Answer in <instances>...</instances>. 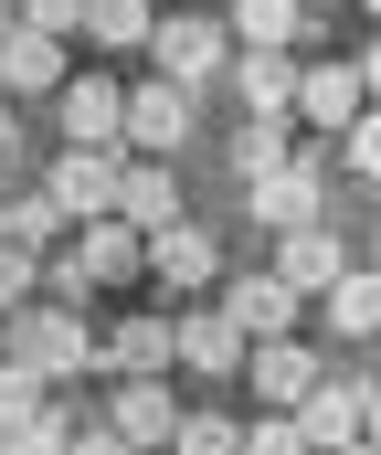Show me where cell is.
Segmentation results:
<instances>
[{"instance_id":"cell-13","label":"cell","mask_w":381,"mask_h":455,"mask_svg":"<svg viewBox=\"0 0 381 455\" xmlns=\"http://www.w3.org/2000/svg\"><path fill=\"white\" fill-rule=\"evenodd\" d=\"M170 424H180L170 381H117V403H107V435H117L127 455H170Z\"/></svg>"},{"instance_id":"cell-3","label":"cell","mask_w":381,"mask_h":455,"mask_svg":"<svg viewBox=\"0 0 381 455\" xmlns=\"http://www.w3.org/2000/svg\"><path fill=\"white\" fill-rule=\"evenodd\" d=\"M371 85H381L371 53H350V64H297V107L286 116H307L318 138H339L350 116H371Z\"/></svg>"},{"instance_id":"cell-14","label":"cell","mask_w":381,"mask_h":455,"mask_svg":"<svg viewBox=\"0 0 381 455\" xmlns=\"http://www.w3.org/2000/svg\"><path fill=\"white\" fill-rule=\"evenodd\" d=\"M223 43H244V53H297V43H307V0H223Z\"/></svg>"},{"instance_id":"cell-28","label":"cell","mask_w":381,"mask_h":455,"mask_svg":"<svg viewBox=\"0 0 381 455\" xmlns=\"http://www.w3.org/2000/svg\"><path fill=\"white\" fill-rule=\"evenodd\" d=\"M32 413H43V381H32L21 360H0V435H11V424H32Z\"/></svg>"},{"instance_id":"cell-25","label":"cell","mask_w":381,"mask_h":455,"mask_svg":"<svg viewBox=\"0 0 381 455\" xmlns=\"http://www.w3.org/2000/svg\"><path fill=\"white\" fill-rule=\"evenodd\" d=\"M234 445H244L234 413H180V424H170V455H234Z\"/></svg>"},{"instance_id":"cell-15","label":"cell","mask_w":381,"mask_h":455,"mask_svg":"<svg viewBox=\"0 0 381 455\" xmlns=\"http://www.w3.org/2000/svg\"><path fill=\"white\" fill-rule=\"evenodd\" d=\"M318 191H329L318 170H265V180H244V202H254L265 233H307L318 223Z\"/></svg>"},{"instance_id":"cell-30","label":"cell","mask_w":381,"mask_h":455,"mask_svg":"<svg viewBox=\"0 0 381 455\" xmlns=\"http://www.w3.org/2000/svg\"><path fill=\"white\" fill-rule=\"evenodd\" d=\"M234 455H307V445H297V424H286V413H254V435H244Z\"/></svg>"},{"instance_id":"cell-34","label":"cell","mask_w":381,"mask_h":455,"mask_svg":"<svg viewBox=\"0 0 381 455\" xmlns=\"http://www.w3.org/2000/svg\"><path fill=\"white\" fill-rule=\"evenodd\" d=\"M339 455H371V445H339Z\"/></svg>"},{"instance_id":"cell-17","label":"cell","mask_w":381,"mask_h":455,"mask_svg":"<svg viewBox=\"0 0 381 455\" xmlns=\"http://www.w3.org/2000/svg\"><path fill=\"white\" fill-rule=\"evenodd\" d=\"M96 371H117V381H170V318H127L96 339Z\"/></svg>"},{"instance_id":"cell-20","label":"cell","mask_w":381,"mask_h":455,"mask_svg":"<svg viewBox=\"0 0 381 455\" xmlns=\"http://www.w3.org/2000/svg\"><path fill=\"white\" fill-rule=\"evenodd\" d=\"M329 329H339V339H371V329H381V275H371V265H339V286H329Z\"/></svg>"},{"instance_id":"cell-22","label":"cell","mask_w":381,"mask_h":455,"mask_svg":"<svg viewBox=\"0 0 381 455\" xmlns=\"http://www.w3.org/2000/svg\"><path fill=\"white\" fill-rule=\"evenodd\" d=\"M148 0H85V43H107V53H127V43H148Z\"/></svg>"},{"instance_id":"cell-21","label":"cell","mask_w":381,"mask_h":455,"mask_svg":"<svg viewBox=\"0 0 381 455\" xmlns=\"http://www.w3.org/2000/svg\"><path fill=\"white\" fill-rule=\"evenodd\" d=\"M75 424H85V413H75L64 392H43V413H32V424H11V435H0V455H64V435H75Z\"/></svg>"},{"instance_id":"cell-8","label":"cell","mask_w":381,"mask_h":455,"mask_svg":"<svg viewBox=\"0 0 381 455\" xmlns=\"http://www.w3.org/2000/svg\"><path fill=\"white\" fill-rule=\"evenodd\" d=\"M170 371L234 381V371H244V329H234L223 307H180V318H170Z\"/></svg>"},{"instance_id":"cell-24","label":"cell","mask_w":381,"mask_h":455,"mask_svg":"<svg viewBox=\"0 0 381 455\" xmlns=\"http://www.w3.org/2000/svg\"><path fill=\"white\" fill-rule=\"evenodd\" d=\"M234 170H244V180L286 170V116H244V138H234Z\"/></svg>"},{"instance_id":"cell-12","label":"cell","mask_w":381,"mask_h":455,"mask_svg":"<svg viewBox=\"0 0 381 455\" xmlns=\"http://www.w3.org/2000/svg\"><path fill=\"white\" fill-rule=\"evenodd\" d=\"M223 318L244 339H297V286H275L265 265H244V275H223Z\"/></svg>"},{"instance_id":"cell-27","label":"cell","mask_w":381,"mask_h":455,"mask_svg":"<svg viewBox=\"0 0 381 455\" xmlns=\"http://www.w3.org/2000/svg\"><path fill=\"white\" fill-rule=\"evenodd\" d=\"M32 297H43V254L0 243V318H11V307H32Z\"/></svg>"},{"instance_id":"cell-33","label":"cell","mask_w":381,"mask_h":455,"mask_svg":"<svg viewBox=\"0 0 381 455\" xmlns=\"http://www.w3.org/2000/svg\"><path fill=\"white\" fill-rule=\"evenodd\" d=\"M0 32H11V0H0Z\"/></svg>"},{"instance_id":"cell-31","label":"cell","mask_w":381,"mask_h":455,"mask_svg":"<svg viewBox=\"0 0 381 455\" xmlns=\"http://www.w3.org/2000/svg\"><path fill=\"white\" fill-rule=\"evenodd\" d=\"M64 455H127V445H117V435H107V413H85V424L64 435Z\"/></svg>"},{"instance_id":"cell-7","label":"cell","mask_w":381,"mask_h":455,"mask_svg":"<svg viewBox=\"0 0 381 455\" xmlns=\"http://www.w3.org/2000/svg\"><path fill=\"white\" fill-rule=\"evenodd\" d=\"M191 138V96L180 85H127V107H117V148L127 159H170Z\"/></svg>"},{"instance_id":"cell-11","label":"cell","mask_w":381,"mask_h":455,"mask_svg":"<svg viewBox=\"0 0 381 455\" xmlns=\"http://www.w3.org/2000/svg\"><path fill=\"white\" fill-rule=\"evenodd\" d=\"M339 265H361V254H350L329 223H307V233H275V265H265V275H275V286H297V297H329V286H339Z\"/></svg>"},{"instance_id":"cell-9","label":"cell","mask_w":381,"mask_h":455,"mask_svg":"<svg viewBox=\"0 0 381 455\" xmlns=\"http://www.w3.org/2000/svg\"><path fill=\"white\" fill-rule=\"evenodd\" d=\"M244 371H254V403H265V413H297V403L329 381L307 339H254V349H244Z\"/></svg>"},{"instance_id":"cell-32","label":"cell","mask_w":381,"mask_h":455,"mask_svg":"<svg viewBox=\"0 0 381 455\" xmlns=\"http://www.w3.org/2000/svg\"><path fill=\"white\" fill-rule=\"evenodd\" d=\"M0 148H11V96H0Z\"/></svg>"},{"instance_id":"cell-26","label":"cell","mask_w":381,"mask_h":455,"mask_svg":"<svg viewBox=\"0 0 381 455\" xmlns=\"http://www.w3.org/2000/svg\"><path fill=\"white\" fill-rule=\"evenodd\" d=\"M11 21L43 32V43H64V32H85V0H11Z\"/></svg>"},{"instance_id":"cell-19","label":"cell","mask_w":381,"mask_h":455,"mask_svg":"<svg viewBox=\"0 0 381 455\" xmlns=\"http://www.w3.org/2000/svg\"><path fill=\"white\" fill-rule=\"evenodd\" d=\"M234 96H244V116H286L297 107V53H234Z\"/></svg>"},{"instance_id":"cell-18","label":"cell","mask_w":381,"mask_h":455,"mask_svg":"<svg viewBox=\"0 0 381 455\" xmlns=\"http://www.w3.org/2000/svg\"><path fill=\"white\" fill-rule=\"evenodd\" d=\"M64 85V43H43V32H0V96H53Z\"/></svg>"},{"instance_id":"cell-5","label":"cell","mask_w":381,"mask_h":455,"mask_svg":"<svg viewBox=\"0 0 381 455\" xmlns=\"http://www.w3.org/2000/svg\"><path fill=\"white\" fill-rule=\"evenodd\" d=\"M371 413H381L371 381H318L286 424H297V445H307V455H339V445H371Z\"/></svg>"},{"instance_id":"cell-23","label":"cell","mask_w":381,"mask_h":455,"mask_svg":"<svg viewBox=\"0 0 381 455\" xmlns=\"http://www.w3.org/2000/svg\"><path fill=\"white\" fill-rule=\"evenodd\" d=\"M0 243H21V254H53V243H64V212H53L43 191H21V202L0 212Z\"/></svg>"},{"instance_id":"cell-2","label":"cell","mask_w":381,"mask_h":455,"mask_svg":"<svg viewBox=\"0 0 381 455\" xmlns=\"http://www.w3.org/2000/svg\"><path fill=\"white\" fill-rule=\"evenodd\" d=\"M148 53H159V85H180V96L234 64V43H223L212 11H159V21H148Z\"/></svg>"},{"instance_id":"cell-16","label":"cell","mask_w":381,"mask_h":455,"mask_svg":"<svg viewBox=\"0 0 381 455\" xmlns=\"http://www.w3.org/2000/svg\"><path fill=\"white\" fill-rule=\"evenodd\" d=\"M117 223L127 233L180 223V180H170V159H127V170H117Z\"/></svg>"},{"instance_id":"cell-6","label":"cell","mask_w":381,"mask_h":455,"mask_svg":"<svg viewBox=\"0 0 381 455\" xmlns=\"http://www.w3.org/2000/svg\"><path fill=\"white\" fill-rule=\"evenodd\" d=\"M117 170H127V148H64L53 180H43V202H53L64 223H107V212H117Z\"/></svg>"},{"instance_id":"cell-29","label":"cell","mask_w":381,"mask_h":455,"mask_svg":"<svg viewBox=\"0 0 381 455\" xmlns=\"http://www.w3.org/2000/svg\"><path fill=\"white\" fill-rule=\"evenodd\" d=\"M339 159H350V180H381V127H371V116L339 127Z\"/></svg>"},{"instance_id":"cell-4","label":"cell","mask_w":381,"mask_h":455,"mask_svg":"<svg viewBox=\"0 0 381 455\" xmlns=\"http://www.w3.org/2000/svg\"><path fill=\"white\" fill-rule=\"evenodd\" d=\"M138 275H159L170 297H202V286H223V243H212V233L180 212V223L138 233Z\"/></svg>"},{"instance_id":"cell-1","label":"cell","mask_w":381,"mask_h":455,"mask_svg":"<svg viewBox=\"0 0 381 455\" xmlns=\"http://www.w3.org/2000/svg\"><path fill=\"white\" fill-rule=\"evenodd\" d=\"M0 360H21V371H32L43 392L85 381V371H96V339H85V307H53V297L11 307V318H0Z\"/></svg>"},{"instance_id":"cell-10","label":"cell","mask_w":381,"mask_h":455,"mask_svg":"<svg viewBox=\"0 0 381 455\" xmlns=\"http://www.w3.org/2000/svg\"><path fill=\"white\" fill-rule=\"evenodd\" d=\"M117 107H127V85H117V75H64V85H53L64 148H117Z\"/></svg>"}]
</instances>
